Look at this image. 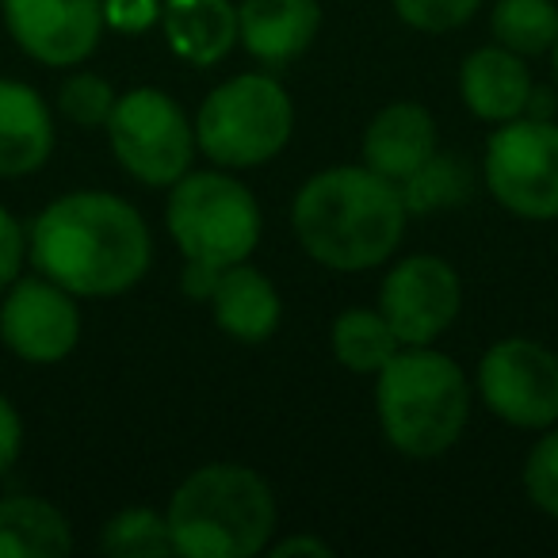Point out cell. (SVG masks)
I'll use <instances>...</instances> for the list:
<instances>
[{
  "label": "cell",
  "instance_id": "cell-1",
  "mask_svg": "<svg viewBox=\"0 0 558 558\" xmlns=\"http://www.w3.org/2000/svg\"><path fill=\"white\" fill-rule=\"evenodd\" d=\"M35 268L70 295H123L149 268V230L126 199L73 192L54 199L27 230Z\"/></svg>",
  "mask_w": 558,
  "mask_h": 558
},
{
  "label": "cell",
  "instance_id": "cell-2",
  "mask_svg": "<svg viewBox=\"0 0 558 558\" xmlns=\"http://www.w3.org/2000/svg\"><path fill=\"white\" fill-rule=\"evenodd\" d=\"M405 203L395 180L375 169H326L306 180L291 207L303 248L337 271H364L383 264L405 233Z\"/></svg>",
  "mask_w": 558,
  "mask_h": 558
},
{
  "label": "cell",
  "instance_id": "cell-3",
  "mask_svg": "<svg viewBox=\"0 0 558 558\" xmlns=\"http://www.w3.org/2000/svg\"><path fill=\"white\" fill-rule=\"evenodd\" d=\"M165 520L177 555L248 558L260 555L276 532V501L256 471L210 463L180 482Z\"/></svg>",
  "mask_w": 558,
  "mask_h": 558
},
{
  "label": "cell",
  "instance_id": "cell-4",
  "mask_svg": "<svg viewBox=\"0 0 558 558\" xmlns=\"http://www.w3.org/2000/svg\"><path fill=\"white\" fill-rule=\"evenodd\" d=\"M383 436L402 456L428 459L448 451L463 436L471 413V390L459 364L425 344L398 349V356L379 372L375 383Z\"/></svg>",
  "mask_w": 558,
  "mask_h": 558
},
{
  "label": "cell",
  "instance_id": "cell-5",
  "mask_svg": "<svg viewBox=\"0 0 558 558\" xmlns=\"http://www.w3.org/2000/svg\"><path fill=\"white\" fill-rule=\"evenodd\" d=\"M165 222L187 260L184 291L195 299H210L218 271L248 260L260 241L253 192L222 172H184L169 192Z\"/></svg>",
  "mask_w": 558,
  "mask_h": 558
},
{
  "label": "cell",
  "instance_id": "cell-6",
  "mask_svg": "<svg viewBox=\"0 0 558 558\" xmlns=\"http://www.w3.org/2000/svg\"><path fill=\"white\" fill-rule=\"evenodd\" d=\"M295 111L279 81L241 73L218 85L195 116V142L226 169H256L288 146Z\"/></svg>",
  "mask_w": 558,
  "mask_h": 558
},
{
  "label": "cell",
  "instance_id": "cell-7",
  "mask_svg": "<svg viewBox=\"0 0 558 558\" xmlns=\"http://www.w3.org/2000/svg\"><path fill=\"white\" fill-rule=\"evenodd\" d=\"M108 138L116 161L149 187H172L192 169L195 126L180 104L157 88L119 96L108 119Z\"/></svg>",
  "mask_w": 558,
  "mask_h": 558
},
{
  "label": "cell",
  "instance_id": "cell-8",
  "mask_svg": "<svg viewBox=\"0 0 558 558\" xmlns=\"http://www.w3.org/2000/svg\"><path fill=\"white\" fill-rule=\"evenodd\" d=\"M486 180L494 199L520 218H558V126L520 116L501 123L486 146Z\"/></svg>",
  "mask_w": 558,
  "mask_h": 558
},
{
  "label": "cell",
  "instance_id": "cell-9",
  "mask_svg": "<svg viewBox=\"0 0 558 558\" xmlns=\"http://www.w3.org/2000/svg\"><path fill=\"white\" fill-rule=\"evenodd\" d=\"M478 390L489 413L517 428H550L558 421V356L543 344L509 337L478 364Z\"/></svg>",
  "mask_w": 558,
  "mask_h": 558
},
{
  "label": "cell",
  "instance_id": "cell-10",
  "mask_svg": "<svg viewBox=\"0 0 558 558\" xmlns=\"http://www.w3.org/2000/svg\"><path fill=\"white\" fill-rule=\"evenodd\" d=\"M463 288L448 260L440 256H405L383 279L379 311L402 344H428L456 322Z\"/></svg>",
  "mask_w": 558,
  "mask_h": 558
},
{
  "label": "cell",
  "instance_id": "cell-11",
  "mask_svg": "<svg viewBox=\"0 0 558 558\" xmlns=\"http://www.w3.org/2000/svg\"><path fill=\"white\" fill-rule=\"evenodd\" d=\"M81 314L77 303L54 279H16L0 306V341L20 360L58 364L77 349Z\"/></svg>",
  "mask_w": 558,
  "mask_h": 558
},
{
  "label": "cell",
  "instance_id": "cell-12",
  "mask_svg": "<svg viewBox=\"0 0 558 558\" xmlns=\"http://www.w3.org/2000/svg\"><path fill=\"white\" fill-rule=\"evenodd\" d=\"M12 39L43 65H81L104 32V0H0Z\"/></svg>",
  "mask_w": 558,
  "mask_h": 558
},
{
  "label": "cell",
  "instance_id": "cell-13",
  "mask_svg": "<svg viewBox=\"0 0 558 558\" xmlns=\"http://www.w3.org/2000/svg\"><path fill=\"white\" fill-rule=\"evenodd\" d=\"M322 24L318 0H241L238 39L256 62L283 65L314 43Z\"/></svg>",
  "mask_w": 558,
  "mask_h": 558
},
{
  "label": "cell",
  "instance_id": "cell-14",
  "mask_svg": "<svg viewBox=\"0 0 558 558\" xmlns=\"http://www.w3.org/2000/svg\"><path fill=\"white\" fill-rule=\"evenodd\" d=\"M436 154V123L421 104H390L364 131V165L379 177L410 180Z\"/></svg>",
  "mask_w": 558,
  "mask_h": 558
},
{
  "label": "cell",
  "instance_id": "cell-15",
  "mask_svg": "<svg viewBox=\"0 0 558 558\" xmlns=\"http://www.w3.org/2000/svg\"><path fill=\"white\" fill-rule=\"evenodd\" d=\"M459 93L466 108L486 123H509L527 111L532 77H527L520 54L505 47H482L459 70Z\"/></svg>",
  "mask_w": 558,
  "mask_h": 558
},
{
  "label": "cell",
  "instance_id": "cell-16",
  "mask_svg": "<svg viewBox=\"0 0 558 558\" xmlns=\"http://www.w3.org/2000/svg\"><path fill=\"white\" fill-rule=\"evenodd\" d=\"M210 311L233 341L245 344L268 341L279 326V295L271 279L245 260L218 271L215 288H210Z\"/></svg>",
  "mask_w": 558,
  "mask_h": 558
},
{
  "label": "cell",
  "instance_id": "cell-17",
  "mask_svg": "<svg viewBox=\"0 0 558 558\" xmlns=\"http://www.w3.org/2000/svg\"><path fill=\"white\" fill-rule=\"evenodd\" d=\"M54 149V123L35 88L0 81V177L43 169Z\"/></svg>",
  "mask_w": 558,
  "mask_h": 558
},
{
  "label": "cell",
  "instance_id": "cell-18",
  "mask_svg": "<svg viewBox=\"0 0 558 558\" xmlns=\"http://www.w3.org/2000/svg\"><path fill=\"white\" fill-rule=\"evenodd\" d=\"M161 27L180 58L215 65L238 43V9L230 0H165Z\"/></svg>",
  "mask_w": 558,
  "mask_h": 558
},
{
  "label": "cell",
  "instance_id": "cell-19",
  "mask_svg": "<svg viewBox=\"0 0 558 558\" xmlns=\"http://www.w3.org/2000/svg\"><path fill=\"white\" fill-rule=\"evenodd\" d=\"M73 547L70 520L43 497L0 501V558H62Z\"/></svg>",
  "mask_w": 558,
  "mask_h": 558
},
{
  "label": "cell",
  "instance_id": "cell-20",
  "mask_svg": "<svg viewBox=\"0 0 558 558\" xmlns=\"http://www.w3.org/2000/svg\"><path fill=\"white\" fill-rule=\"evenodd\" d=\"M398 333L372 311H344L333 322V356L356 375H379L398 356Z\"/></svg>",
  "mask_w": 558,
  "mask_h": 558
},
{
  "label": "cell",
  "instance_id": "cell-21",
  "mask_svg": "<svg viewBox=\"0 0 558 558\" xmlns=\"http://www.w3.org/2000/svg\"><path fill=\"white\" fill-rule=\"evenodd\" d=\"M489 27L494 39L512 54H547L558 43V9L550 0H497Z\"/></svg>",
  "mask_w": 558,
  "mask_h": 558
},
{
  "label": "cell",
  "instance_id": "cell-22",
  "mask_svg": "<svg viewBox=\"0 0 558 558\" xmlns=\"http://www.w3.org/2000/svg\"><path fill=\"white\" fill-rule=\"evenodd\" d=\"M104 555L111 558H165L177 555L169 520L154 509H123L104 524Z\"/></svg>",
  "mask_w": 558,
  "mask_h": 558
},
{
  "label": "cell",
  "instance_id": "cell-23",
  "mask_svg": "<svg viewBox=\"0 0 558 558\" xmlns=\"http://www.w3.org/2000/svg\"><path fill=\"white\" fill-rule=\"evenodd\" d=\"M402 203L405 210H428L444 207V203H456L466 195L471 177L451 154H433L410 180H402Z\"/></svg>",
  "mask_w": 558,
  "mask_h": 558
},
{
  "label": "cell",
  "instance_id": "cell-24",
  "mask_svg": "<svg viewBox=\"0 0 558 558\" xmlns=\"http://www.w3.org/2000/svg\"><path fill=\"white\" fill-rule=\"evenodd\" d=\"M116 100L119 96L111 93V85L96 73H73L58 88V111L77 126H108Z\"/></svg>",
  "mask_w": 558,
  "mask_h": 558
},
{
  "label": "cell",
  "instance_id": "cell-25",
  "mask_svg": "<svg viewBox=\"0 0 558 558\" xmlns=\"http://www.w3.org/2000/svg\"><path fill=\"white\" fill-rule=\"evenodd\" d=\"M524 489L547 517L558 520V428H550L524 463Z\"/></svg>",
  "mask_w": 558,
  "mask_h": 558
},
{
  "label": "cell",
  "instance_id": "cell-26",
  "mask_svg": "<svg viewBox=\"0 0 558 558\" xmlns=\"http://www.w3.org/2000/svg\"><path fill=\"white\" fill-rule=\"evenodd\" d=\"M390 4L417 32H456L482 9V0H390Z\"/></svg>",
  "mask_w": 558,
  "mask_h": 558
},
{
  "label": "cell",
  "instance_id": "cell-27",
  "mask_svg": "<svg viewBox=\"0 0 558 558\" xmlns=\"http://www.w3.org/2000/svg\"><path fill=\"white\" fill-rule=\"evenodd\" d=\"M27 256V238L20 230V222L0 207V295L20 279V264Z\"/></svg>",
  "mask_w": 558,
  "mask_h": 558
},
{
  "label": "cell",
  "instance_id": "cell-28",
  "mask_svg": "<svg viewBox=\"0 0 558 558\" xmlns=\"http://www.w3.org/2000/svg\"><path fill=\"white\" fill-rule=\"evenodd\" d=\"M104 20L119 32H142L157 20V0H108Z\"/></svg>",
  "mask_w": 558,
  "mask_h": 558
},
{
  "label": "cell",
  "instance_id": "cell-29",
  "mask_svg": "<svg viewBox=\"0 0 558 558\" xmlns=\"http://www.w3.org/2000/svg\"><path fill=\"white\" fill-rule=\"evenodd\" d=\"M24 448V425H20V413L9 398L0 395V474H9L20 459Z\"/></svg>",
  "mask_w": 558,
  "mask_h": 558
},
{
  "label": "cell",
  "instance_id": "cell-30",
  "mask_svg": "<svg viewBox=\"0 0 558 558\" xmlns=\"http://www.w3.org/2000/svg\"><path fill=\"white\" fill-rule=\"evenodd\" d=\"M276 558H288V555H322V558H329L333 555V547L329 543H322V539H314V535H291V539H283V543H276V550H271Z\"/></svg>",
  "mask_w": 558,
  "mask_h": 558
},
{
  "label": "cell",
  "instance_id": "cell-31",
  "mask_svg": "<svg viewBox=\"0 0 558 558\" xmlns=\"http://www.w3.org/2000/svg\"><path fill=\"white\" fill-rule=\"evenodd\" d=\"M555 73H558V43H555Z\"/></svg>",
  "mask_w": 558,
  "mask_h": 558
}]
</instances>
